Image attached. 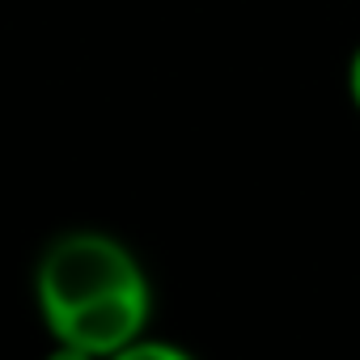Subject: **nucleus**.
I'll use <instances>...</instances> for the list:
<instances>
[{"mask_svg":"<svg viewBox=\"0 0 360 360\" xmlns=\"http://www.w3.org/2000/svg\"><path fill=\"white\" fill-rule=\"evenodd\" d=\"M34 288H39L43 322H56V318H64L81 305L106 301L115 292L148 288V280L123 242L94 233V229H77L47 246V255L39 259Z\"/></svg>","mask_w":360,"mask_h":360,"instance_id":"nucleus-1","label":"nucleus"},{"mask_svg":"<svg viewBox=\"0 0 360 360\" xmlns=\"http://www.w3.org/2000/svg\"><path fill=\"white\" fill-rule=\"evenodd\" d=\"M144 322H148V288H131L47 322V330L68 356H123V347L140 339Z\"/></svg>","mask_w":360,"mask_h":360,"instance_id":"nucleus-2","label":"nucleus"},{"mask_svg":"<svg viewBox=\"0 0 360 360\" xmlns=\"http://www.w3.org/2000/svg\"><path fill=\"white\" fill-rule=\"evenodd\" d=\"M347 94H352V102H356V110H360V47H356V56H352V68H347Z\"/></svg>","mask_w":360,"mask_h":360,"instance_id":"nucleus-3","label":"nucleus"}]
</instances>
